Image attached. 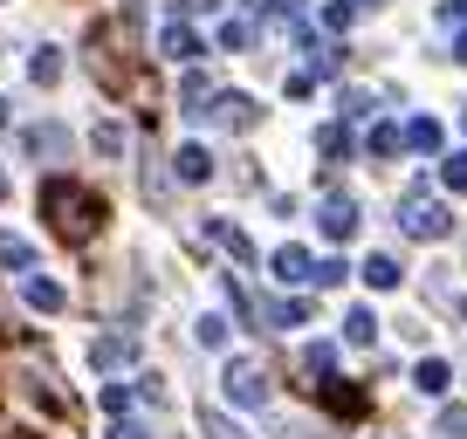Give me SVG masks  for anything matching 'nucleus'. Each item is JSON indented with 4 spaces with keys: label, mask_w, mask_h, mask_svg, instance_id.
I'll use <instances>...</instances> for the list:
<instances>
[{
    "label": "nucleus",
    "mask_w": 467,
    "mask_h": 439,
    "mask_svg": "<svg viewBox=\"0 0 467 439\" xmlns=\"http://www.w3.org/2000/svg\"><path fill=\"white\" fill-rule=\"evenodd\" d=\"M42 213H48V227H56L69 248H83V240L103 227V213H110V206H103L83 179H48V186H42Z\"/></svg>",
    "instance_id": "f257e3e1"
},
{
    "label": "nucleus",
    "mask_w": 467,
    "mask_h": 439,
    "mask_svg": "<svg viewBox=\"0 0 467 439\" xmlns=\"http://www.w3.org/2000/svg\"><path fill=\"white\" fill-rule=\"evenodd\" d=\"M399 227H406L412 240H447V234H453V213H447V199H440V192L412 186L406 199H399Z\"/></svg>",
    "instance_id": "f03ea898"
},
{
    "label": "nucleus",
    "mask_w": 467,
    "mask_h": 439,
    "mask_svg": "<svg viewBox=\"0 0 467 439\" xmlns=\"http://www.w3.org/2000/svg\"><path fill=\"white\" fill-rule=\"evenodd\" d=\"M220 392H227L234 398V405H268V371L262 364H254V357H234V364L227 371H220Z\"/></svg>",
    "instance_id": "7ed1b4c3"
},
{
    "label": "nucleus",
    "mask_w": 467,
    "mask_h": 439,
    "mask_svg": "<svg viewBox=\"0 0 467 439\" xmlns=\"http://www.w3.org/2000/svg\"><path fill=\"white\" fill-rule=\"evenodd\" d=\"M200 117H206V124H220V131H254L262 103L241 97V89H220V97H206V103H200Z\"/></svg>",
    "instance_id": "20e7f679"
},
{
    "label": "nucleus",
    "mask_w": 467,
    "mask_h": 439,
    "mask_svg": "<svg viewBox=\"0 0 467 439\" xmlns=\"http://www.w3.org/2000/svg\"><path fill=\"white\" fill-rule=\"evenodd\" d=\"M268 275H275L282 289H303V281H317V254H309V248H296V240H289V248H275Z\"/></svg>",
    "instance_id": "39448f33"
},
{
    "label": "nucleus",
    "mask_w": 467,
    "mask_h": 439,
    "mask_svg": "<svg viewBox=\"0 0 467 439\" xmlns=\"http://www.w3.org/2000/svg\"><path fill=\"white\" fill-rule=\"evenodd\" d=\"M159 56H165V62H200V56H206V42H200V35H192L186 21L172 15V21L159 28Z\"/></svg>",
    "instance_id": "423d86ee"
},
{
    "label": "nucleus",
    "mask_w": 467,
    "mask_h": 439,
    "mask_svg": "<svg viewBox=\"0 0 467 439\" xmlns=\"http://www.w3.org/2000/svg\"><path fill=\"white\" fill-rule=\"evenodd\" d=\"M317 392H323V405H330V412H337V419H365V412H371V398H365V384H344V378H323V384H317Z\"/></svg>",
    "instance_id": "0eeeda50"
},
{
    "label": "nucleus",
    "mask_w": 467,
    "mask_h": 439,
    "mask_svg": "<svg viewBox=\"0 0 467 439\" xmlns=\"http://www.w3.org/2000/svg\"><path fill=\"white\" fill-rule=\"evenodd\" d=\"M317 227H323V234H330V240H350V234H358V199H344V192H330V199L317 206Z\"/></svg>",
    "instance_id": "6e6552de"
},
{
    "label": "nucleus",
    "mask_w": 467,
    "mask_h": 439,
    "mask_svg": "<svg viewBox=\"0 0 467 439\" xmlns=\"http://www.w3.org/2000/svg\"><path fill=\"white\" fill-rule=\"evenodd\" d=\"M21 302L42 309V316H62V309H69V295H62V281H48V275H21Z\"/></svg>",
    "instance_id": "1a4fd4ad"
},
{
    "label": "nucleus",
    "mask_w": 467,
    "mask_h": 439,
    "mask_svg": "<svg viewBox=\"0 0 467 439\" xmlns=\"http://www.w3.org/2000/svg\"><path fill=\"white\" fill-rule=\"evenodd\" d=\"M89 364H97V371L138 364V337H97V343H89Z\"/></svg>",
    "instance_id": "9d476101"
},
{
    "label": "nucleus",
    "mask_w": 467,
    "mask_h": 439,
    "mask_svg": "<svg viewBox=\"0 0 467 439\" xmlns=\"http://www.w3.org/2000/svg\"><path fill=\"white\" fill-rule=\"evenodd\" d=\"M254 316H262L268 330H303V322H309V302H303V295H282V302H262Z\"/></svg>",
    "instance_id": "9b49d317"
},
{
    "label": "nucleus",
    "mask_w": 467,
    "mask_h": 439,
    "mask_svg": "<svg viewBox=\"0 0 467 439\" xmlns=\"http://www.w3.org/2000/svg\"><path fill=\"white\" fill-rule=\"evenodd\" d=\"M21 145H28L35 158H62V151H69V131H62V124H35V131H21Z\"/></svg>",
    "instance_id": "f8f14e48"
},
{
    "label": "nucleus",
    "mask_w": 467,
    "mask_h": 439,
    "mask_svg": "<svg viewBox=\"0 0 467 439\" xmlns=\"http://www.w3.org/2000/svg\"><path fill=\"white\" fill-rule=\"evenodd\" d=\"M172 172L186 179V186H200V179H213V158H206V145H179V151H172Z\"/></svg>",
    "instance_id": "ddd939ff"
},
{
    "label": "nucleus",
    "mask_w": 467,
    "mask_h": 439,
    "mask_svg": "<svg viewBox=\"0 0 467 439\" xmlns=\"http://www.w3.org/2000/svg\"><path fill=\"white\" fill-rule=\"evenodd\" d=\"M206 234H213V240H220V248H227V254H234V261H241V268L254 261V240L241 234V227H234V220H206Z\"/></svg>",
    "instance_id": "4468645a"
},
{
    "label": "nucleus",
    "mask_w": 467,
    "mask_h": 439,
    "mask_svg": "<svg viewBox=\"0 0 467 439\" xmlns=\"http://www.w3.org/2000/svg\"><path fill=\"white\" fill-rule=\"evenodd\" d=\"M440 145H447L440 117H412V124H406V151H426V158H440Z\"/></svg>",
    "instance_id": "2eb2a0df"
},
{
    "label": "nucleus",
    "mask_w": 467,
    "mask_h": 439,
    "mask_svg": "<svg viewBox=\"0 0 467 439\" xmlns=\"http://www.w3.org/2000/svg\"><path fill=\"white\" fill-rule=\"evenodd\" d=\"M412 384H420L426 398H447V384H453V364H447V357H426V364L412 371Z\"/></svg>",
    "instance_id": "dca6fc26"
},
{
    "label": "nucleus",
    "mask_w": 467,
    "mask_h": 439,
    "mask_svg": "<svg viewBox=\"0 0 467 439\" xmlns=\"http://www.w3.org/2000/svg\"><path fill=\"white\" fill-rule=\"evenodd\" d=\"M344 343H379V309H365V302L350 309L344 316Z\"/></svg>",
    "instance_id": "f3484780"
},
{
    "label": "nucleus",
    "mask_w": 467,
    "mask_h": 439,
    "mask_svg": "<svg viewBox=\"0 0 467 439\" xmlns=\"http://www.w3.org/2000/svg\"><path fill=\"white\" fill-rule=\"evenodd\" d=\"M0 268H7V275H28L35 268V248L21 234H0Z\"/></svg>",
    "instance_id": "a211bd4d"
},
{
    "label": "nucleus",
    "mask_w": 467,
    "mask_h": 439,
    "mask_svg": "<svg viewBox=\"0 0 467 439\" xmlns=\"http://www.w3.org/2000/svg\"><path fill=\"white\" fill-rule=\"evenodd\" d=\"M358 275H365V281H371V289H399V281H406V268H399V261H392V254H371V261H365V268H358Z\"/></svg>",
    "instance_id": "6ab92c4d"
},
{
    "label": "nucleus",
    "mask_w": 467,
    "mask_h": 439,
    "mask_svg": "<svg viewBox=\"0 0 467 439\" xmlns=\"http://www.w3.org/2000/svg\"><path fill=\"white\" fill-rule=\"evenodd\" d=\"M365 151H371V158H392V151H406V131H399V124H371Z\"/></svg>",
    "instance_id": "aec40b11"
},
{
    "label": "nucleus",
    "mask_w": 467,
    "mask_h": 439,
    "mask_svg": "<svg viewBox=\"0 0 467 439\" xmlns=\"http://www.w3.org/2000/svg\"><path fill=\"white\" fill-rule=\"evenodd\" d=\"M303 48H309V69H317V76H337V69H344V48H337V42H317V35H303Z\"/></svg>",
    "instance_id": "412c9836"
},
{
    "label": "nucleus",
    "mask_w": 467,
    "mask_h": 439,
    "mask_svg": "<svg viewBox=\"0 0 467 439\" xmlns=\"http://www.w3.org/2000/svg\"><path fill=\"white\" fill-rule=\"evenodd\" d=\"M28 83H62V48H35V56H28Z\"/></svg>",
    "instance_id": "4be33fe9"
},
{
    "label": "nucleus",
    "mask_w": 467,
    "mask_h": 439,
    "mask_svg": "<svg viewBox=\"0 0 467 439\" xmlns=\"http://www.w3.org/2000/svg\"><path fill=\"white\" fill-rule=\"evenodd\" d=\"M303 371H309V384H323V378L337 371V343H309V351H303Z\"/></svg>",
    "instance_id": "5701e85b"
},
{
    "label": "nucleus",
    "mask_w": 467,
    "mask_h": 439,
    "mask_svg": "<svg viewBox=\"0 0 467 439\" xmlns=\"http://www.w3.org/2000/svg\"><path fill=\"white\" fill-rule=\"evenodd\" d=\"M317 151H323V158H350V131H344V124H323V131H317Z\"/></svg>",
    "instance_id": "b1692460"
},
{
    "label": "nucleus",
    "mask_w": 467,
    "mask_h": 439,
    "mask_svg": "<svg viewBox=\"0 0 467 439\" xmlns=\"http://www.w3.org/2000/svg\"><path fill=\"white\" fill-rule=\"evenodd\" d=\"M89 145H97L103 158H124V145H131V138H124V124H97V131H89Z\"/></svg>",
    "instance_id": "393cba45"
},
{
    "label": "nucleus",
    "mask_w": 467,
    "mask_h": 439,
    "mask_svg": "<svg viewBox=\"0 0 467 439\" xmlns=\"http://www.w3.org/2000/svg\"><path fill=\"white\" fill-rule=\"evenodd\" d=\"M344 281H350V261L344 254H323L317 261V289H344Z\"/></svg>",
    "instance_id": "a878e982"
},
{
    "label": "nucleus",
    "mask_w": 467,
    "mask_h": 439,
    "mask_svg": "<svg viewBox=\"0 0 467 439\" xmlns=\"http://www.w3.org/2000/svg\"><path fill=\"white\" fill-rule=\"evenodd\" d=\"M440 186H447V192H467V151H447V158H440Z\"/></svg>",
    "instance_id": "bb28decb"
},
{
    "label": "nucleus",
    "mask_w": 467,
    "mask_h": 439,
    "mask_svg": "<svg viewBox=\"0 0 467 439\" xmlns=\"http://www.w3.org/2000/svg\"><path fill=\"white\" fill-rule=\"evenodd\" d=\"M131 405H138L131 384H103V412H110V419H131Z\"/></svg>",
    "instance_id": "cd10ccee"
},
{
    "label": "nucleus",
    "mask_w": 467,
    "mask_h": 439,
    "mask_svg": "<svg viewBox=\"0 0 467 439\" xmlns=\"http://www.w3.org/2000/svg\"><path fill=\"white\" fill-rule=\"evenodd\" d=\"M220 48H254V21H220Z\"/></svg>",
    "instance_id": "c85d7f7f"
},
{
    "label": "nucleus",
    "mask_w": 467,
    "mask_h": 439,
    "mask_svg": "<svg viewBox=\"0 0 467 439\" xmlns=\"http://www.w3.org/2000/svg\"><path fill=\"white\" fill-rule=\"evenodd\" d=\"M200 433L206 439H241V425H234L227 412H200Z\"/></svg>",
    "instance_id": "c756f323"
},
{
    "label": "nucleus",
    "mask_w": 467,
    "mask_h": 439,
    "mask_svg": "<svg viewBox=\"0 0 467 439\" xmlns=\"http://www.w3.org/2000/svg\"><path fill=\"white\" fill-rule=\"evenodd\" d=\"M192 337H200L206 351H220V343H227V322H220V316H200V322H192Z\"/></svg>",
    "instance_id": "7c9ffc66"
},
{
    "label": "nucleus",
    "mask_w": 467,
    "mask_h": 439,
    "mask_svg": "<svg viewBox=\"0 0 467 439\" xmlns=\"http://www.w3.org/2000/svg\"><path fill=\"white\" fill-rule=\"evenodd\" d=\"M440 433H447V439H467V412L447 405V412H440Z\"/></svg>",
    "instance_id": "2f4dec72"
},
{
    "label": "nucleus",
    "mask_w": 467,
    "mask_h": 439,
    "mask_svg": "<svg viewBox=\"0 0 467 439\" xmlns=\"http://www.w3.org/2000/svg\"><path fill=\"white\" fill-rule=\"evenodd\" d=\"M350 15H358V0H330V7H323V21H330V28H350Z\"/></svg>",
    "instance_id": "473e14b6"
},
{
    "label": "nucleus",
    "mask_w": 467,
    "mask_h": 439,
    "mask_svg": "<svg viewBox=\"0 0 467 439\" xmlns=\"http://www.w3.org/2000/svg\"><path fill=\"white\" fill-rule=\"evenodd\" d=\"M371 110H379V103H371L365 89H350V97H344V117H371Z\"/></svg>",
    "instance_id": "72a5a7b5"
},
{
    "label": "nucleus",
    "mask_w": 467,
    "mask_h": 439,
    "mask_svg": "<svg viewBox=\"0 0 467 439\" xmlns=\"http://www.w3.org/2000/svg\"><path fill=\"white\" fill-rule=\"evenodd\" d=\"M110 439H151V433H145L138 419H117V425H110Z\"/></svg>",
    "instance_id": "f704fd0d"
},
{
    "label": "nucleus",
    "mask_w": 467,
    "mask_h": 439,
    "mask_svg": "<svg viewBox=\"0 0 467 439\" xmlns=\"http://www.w3.org/2000/svg\"><path fill=\"white\" fill-rule=\"evenodd\" d=\"M220 0H172V15H213Z\"/></svg>",
    "instance_id": "c9c22d12"
},
{
    "label": "nucleus",
    "mask_w": 467,
    "mask_h": 439,
    "mask_svg": "<svg viewBox=\"0 0 467 439\" xmlns=\"http://www.w3.org/2000/svg\"><path fill=\"white\" fill-rule=\"evenodd\" d=\"M453 62H461V69H467V28L453 35Z\"/></svg>",
    "instance_id": "e433bc0d"
},
{
    "label": "nucleus",
    "mask_w": 467,
    "mask_h": 439,
    "mask_svg": "<svg viewBox=\"0 0 467 439\" xmlns=\"http://www.w3.org/2000/svg\"><path fill=\"white\" fill-rule=\"evenodd\" d=\"M447 15H453V21H467V0H447Z\"/></svg>",
    "instance_id": "4c0bfd02"
},
{
    "label": "nucleus",
    "mask_w": 467,
    "mask_h": 439,
    "mask_svg": "<svg viewBox=\"0 0 467 439\" xmlns=\"http://www.w3.org/2000/svg\"><path fill=\"white\" fill-rule=\"evenodd\" d=\"M7 439H42V433H28V425H15V433H7Z\"/></svg>",
    "instance_id": "58836bf2"
},
{
    "label": "nucleus",
    "mask_w": 467,
    "mask_h": 439,
    "mask_svg": "<svg viewBox=\"0 0 467 439\" xmlns=\"http://www.w3.org/2000/svg\"><path fill=\"white\" fill-rule=\"evenodd\" d=\"M358 7H385V0H358Z\"/></svg>",
    "instance_id": "ea45409f"
},
{
    "label": "nucleus",
    "mask_w": 467,
    "mask_h": 439,
    "mask_svg": "<svg viewBox=\"0 0 467 439\" xmlns=\"http://www.w3.org/2000/svg\"><path fill=\"white\" fill-rule=\"evenodd\" d=\"M0 124H7V97H0Z\"/></svg>",
    "instance_id": "a19ab883"
},
{
    "label": "nucleus",
    "mask_w": 467,
    "mask_h": 439,
    "mask_svg": "<svg viewBox=\"0 0 467 439\" xmlns=\"http://www.w3.org/2000/svg\"><path fill=\"white\" fill-rule=\"evenodd\" d=\"M0 199H7V172H0Z\"/></svg>",
    "instance_id": "79ce46f5"
},
{
    "label": "nucleus",
    "mask_w": 467,
    "mask_h": 439,
    "mask_svg": "<svg viewBox=\"0 0 467 439\" xmlns=\"http://www.w3.org/2000/svg\"><path fill=\"white\" fill-rule=\"evenodd\" d=\"M461 124H467V110H461Z\"/></svg>",
    "instance_id": "37998d69"
},
{
    "label": "nucleus",
    "mask_w": 467,
    "mask_h": 439,
    "mask_svg": "<svg viewBox=\"0 0 467 439\" xmlns=\"http://www.w3.org/2000/svg\"><path fill=\"white\" fill-rule=\"evenodd\" d=\"M461 316H467V302H461Z\"/></svg>",
    "instance_id": "c03bdc74"
}]
</instances>
